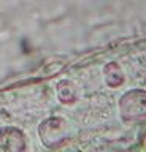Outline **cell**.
I'll return each mask as SVG.
<instances>
[{
    "label": "cell",
    "instance_id": "6da1fadb",
    "mask_svg": "<svg viewBox=\"0 0 146 152\" xmlns=\"http://www.w3.org/2000/svg\"><path fill=\"white\" fill-rule=\"evenodd\" d=\"M121 113L125 121H145L146 119V92L132 90L121 100Z\"/></svg>",
    "mask_w": 146,
    "mask_h": 152
}]
</instances>
